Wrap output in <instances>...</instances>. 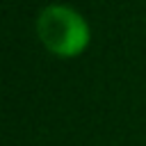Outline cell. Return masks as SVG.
<instances>
[{
	"mask_svg": "<svg viewBox=\"0 0 146 146\" xmlns=\"http://www.w3.org/2000/svg\"><path fill=\"white\" fill-rule=\"evenodd\" d=\"M41 43L57 57H75L89 46L87 21L66 5H50L36 18Z\"/></svg>",
	"mask_w": 146,
	"mask_h": 146,
	"instance_id": "cell-1",
	"label": "cell"
}]
</instances>
